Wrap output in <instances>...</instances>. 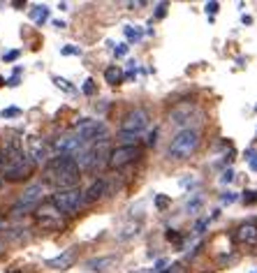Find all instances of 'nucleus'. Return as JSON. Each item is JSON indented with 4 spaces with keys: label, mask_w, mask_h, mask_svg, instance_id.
<instances>
[{
    "label": "nucleus",
    "mask_w": 257,
    "mask_h": 273,
    "mask_svg": "<svg viewBox=\"0 0 257 273\" xmlns=\"http://www.w3.org/2000/svg\"><path fill=\"white\" fill-rule=\"evenodd\" d=\"M195 111V104L192 102H181L178 107H174L170 111V123L174 125H183L185 120H190V113Z\"/></svg>",
    "instance_id": "nucleus-12"
},
{
    "label": "nucleus",
    "mask_w": 257,
    "mask_h": 273,
    "mask_svg": "<svg viewBox=\"0 0 257 273\" xmlns=\"http://www.w3.org/2000/svg\"><path fill=\"white\" fill-rule=\"evenodd\" d=\"M197 146H199V132L185 127V130H181V132L171 139L170 158L171 160H185V158H190V155L195 153Z\"/></svg>",
    "instance_id": "nucleus-2"
},
{
    "label": "nucleus",
    "mask_w": 257,
    "mask_h": 273,
    "mask_svg": "<svg viewBox=\"0 0 257 273\" xmlns=\"http://www.w3.org/2000/svg\"><path fill=\"white\" fill-rule=\"evenodd\" d=\"M79 162L70 155H56L47 165V181L58 190H70L79 181Z\"/></svg>",
    "instance_id": "nucleus-1"
},
{
    "label": "nucleus",
    "mask_w": 257,
    "mask_h": 273,
    "mask_svg": "<svg viewBox=\"0 0 257 273\" xmlns=\"http://www.w3.org/2000/svg\"><path fill=\"white\" fill-rule=\"evenodd\" d=\"M237 199V197H234V194L232 192H227V194H223V204H232V201Z\"/></svg>",
    "instance_id": "nucleus-32"
},
{
    "label": "nucleus",
    "mask_w": 257,
    "mask_h": 273,
    "mask_svg": "<svg viewBox=\"0 0 257 273\" xmlns=\"http://www.w3.org/2000/svg\"><path fill=\"white\" fill-rule=\"evenodd\" d=\"M137 158H139V148L132 146V144H128V146L114 148V151L109 153L107 165H109V169H121V167L130 165V162L137 160Z\"/></svg>",
    "instance_id": "nucleus-7"
},
{
    "label": "nucleus",
    "mask_w": 257,
    "mask_h": 273,
    "mask_svg": "<svg viewBox=\"0 0 257 273\" xmlns=\"http://www.w3.org/2000/svg\"><path fill=\"white\" fill-rule=\"evenodd\" d=\"M54 81H56V86H58V88H65V91H70V93L75 91V88L70 86V84H68V81H65V79H58V77H54Z\"/></svg>",
    "instance_id": "nucleus-22"
},
{
    "label": "nucleus",
    "mask_w": 257,
    "mask_h": 273,
    "mask_svg": "<svg viewBox=\"0 0 257 273\" xmlns=\"http://www.w3.org/2000/svg\"><path fill=\"white\" fill-rule=\"evenodd\" d=\"M35 215H37V222H40L42 227H51V229H63V220H61V211L49 201V204H44L42 208H37L35 211Z\"/></svg>",
    "instance_id": "nucleus-9"
},
{
    "label": "nucleus",
    "mask_w": 257,
    "mask_h": 273,
    "mask_svg": "<svg viewBox=\"0 0 257 273\" xmlns=\"http://www.w3.org/2000/svg\"><path fill=\"white\" fill-rule=\"evenodd\" d=\"M116 255H104V257H93V260H88L84 267H86V271H95V273H102L107 271V269H111L116 264Z\"/></svg>",
    "instance_id": "nucleus-13"
},
{
    "label": "nucleus",
    "mask_w": 257,
    "mask_h": 273,
    "mask_svg": "<svg viewBox=\"0 0 257 273\" xmlns=\"http://www.w3.org/2000/svg\"><path fill=\"white\" fill-rule=\"evenodd\" d=\"M44 192H47V187L42 185V183H35V185L26 187V190L21 192V197L16 199V204L12 206V213L21 215V211H30L33 206H37L42 201V197H44Z\"/></svg>",
    "instance_id": "nucleus-5"
},
{
    "label": "nucleus",
    "mask_w": 257,
    "mask_h": 273,
    "mask_svg": "<svg viewBox=\"0 0 257 273\" xmlns=\"http://www.w3.org/2000/svg\"><path fill=\"white\" fill-rule=\"evenodd\" d=\"M2 181H5V176H2V174H0V185H2Z\"/></svg>",
    "instance_id": "nucleus-38"
},
{
    "label": "nucleus",
    "mask_w": 257,
    "mask_h": 273,
    "mask_svg": "<svg viewBox=\"0 0 257 273\" xmlns=\"http://www.w3.org/2000/svg\"><path fill=\"white\" fill-rule=\"evenodd\" d=\"M163 273H178V271H163Z\"/></svg>",
    "instance_id": "nucleus-39"
},
{
    "label": "nucleus",
    "mask_w": 257,
    "mask_h": 273,
    "mask_svg": "<svg viewBox=\"0 0 257 273\" xmlns=\"http://www.w3.org/2000/svg\"><path fill=\"white\" fill-rule=\"evenodd\" d=\"M234 239H237L239 243H244V246H255V243H257V225H255V222L239 225Z\"/></svg>",
    "instance_id": "nucleus-11"
},
{
    "label": "nucleus",
    "mask_w": 257,
    "mask_h": 273,
    "mask_svg": "<svg viewBox=\"0 0 257 273\" xmlns=\"http://www.w3.org/2000/svg\"><path fill=\"white\" fill-rule=\"evenodd\" d=\"M123 77H125L123 70H121V67H116V65H111V67L104 70V81H107L109 86H118V84L123 81Z\"/></svg>",
    "instance_id": "nucleus-17"
},
{
    "label": "nucleus",
    "mask_w": 257,
    "mask_h": 273,
    "mask_svg": "<svg viewBox=\"0 0 257 273\" xmlns=\"http://www.w3.org/2000/svg\"><path fill=\"white\" fill-rule=\"evenodd\" d=\"M61 54H65V56H79L82 51H79V49H75V47H63Z\"/></svg>",
    "instance_id": "nucleus-24"
},
{
    "label": "nucleus",
    "mask_w": 257,
    "mask_h": 273,
    "mask_svg": "<svg viewBox=\"0 0 257 273\" xmlns=\"http://www.w3.org/2000/svg\"><path fill=\"white\" fill-rule=\"evenodd\" d=\"M19 109L16 107H9V109H5V111H2V116H5V118H12V116H19Z\"/></svg>",
    "instance_id": "nucleus-27"
},
{
    "label": "nucleus",
    "mask_w": 257,
    "mask_h": 273,
    "mask_svg": "<svg viewBox=\"0 0 257 273\" xmlns=\"http://www.w3.org/2000/svg\"><path fill=\"white\" fill-rule=\"evenodd\" d=\"M199 206H202V199H199V197H195V201H188L185 211H188V213H195V211H197Z\"/></svg>",
    "instance_id": "nucleus-21"
},
{
    "label": "nucleus",
    "mask_w": 257,
    "mask_h": 273,
    "mask_svg": "<svg viewBox=\"0 0 257 273\" xmlns=\"http://www.w3.org/2000/svg\"><path fill=\"white\" fill-rule=\"evenodd\" d=\"M165 236H167V241H170V243H181V234L176 232V229H167V234H165Z\"/></svg>",
    "instance_id": "nucleus-20"
},
{
    "label": "nucleus",
    "mask_w": 257,
    "mask_h": 273,
    "mask_svg": "<svg viewBox=\"0 0 257 273\" xmlns=\"http://www.w3.org/2000/svg\"><path fill=\"white\" fill-rule=\"evenodd\" d=\"M30 19L35 21V23H44V21L49 19V9L44 5H37L30 9Z\"/></svg>",
    "instance_id": "nucleus-18"
},
{
    "label": "nucleus",
    "mask_w": 257,
    "mask_h": 273,
    "mask_svg": "<svg viewBox=\"0 0 257 273\" xmlns=\"http://www.w3.org/2000/svg\"><path fill=\"white\" fill-rule=\"evenodd\" d=\"M206 227H209V218L199 220V222H197V227H195V232H197V234H202L204 229H206Z\"/></svg>",
    "instance_id": "nucleus-25"
},
{
    "label": "nucleus",
    "mask_w": 257,
    "mask_h": 273,
    "mask_svg": "<svg viewBox=\"0 0 257 273\" xmlns=\"http://www.w3.org/2000/svg\"><path fill=\"white\" fill-rule=\"evenodd\" d=\"M0 86H5V79H2V77H0Z\"/></svg>",
    "instance_id": "nucleus-37"
},
{
    "label": "nucleus",
    "mask_w": 257,
    "mask_h": 273,
    "mask_svg": "<svg viewBox=\"0 0 257 273\" xmlns=\"http://www.w3.org/2000/svg\"><path fill=\"white\" fill-rule=\"evenodd\" d=\"M28 158H30L35 165H42V162L49 158L47 144L42 139H37V137H30V139H28Z\"/></svg>",
    "instance_id": "nucleus-10"
},
{
    "label": "nucleus",
    "mask_w": 257,
    "mask_h": 273,
    "mask_svg": "<svg viewBox=\"0 0 257 273\" xmlns=\"http://www.w3.org/2000/svg\"><path fill=\"white\" fill-rule=\"evenodd\" d=\"M84 93H86V95H93V93H95L93 79H88V81H86V84H84Z\"/></svg>",
    "instance_id": "nucleus-26"
},
{
    "label": "nucleus",
    "mask_w": 257,
    "mask_h": 273,
    "mask_svg": "<svg viewBox=\"0 0 257 273\" xmlns=\"http://www.w3.org/2000/svg\"><path fill=\"white\" fill-rule=\"evenodd\" d=\"M12 273H21V271H12Z\"/></svg>",
    "instance_id": "nucleus-40"
},
{
    "label": "nucleus",
    "mask_w": 257,
    "mask_h": 273,
    "mask_svg": "<svg viewBox=\"0 0 257 273\" xmlns=\"http://www.w3.org/2000/svg\"><path fill=\"white\" fill-rule=\"evenodd\" d=\"M232 179H234V174H232V172H225V174H223V179H220V181H223V183H230Z\"/></svg>",
    "instance_id": "nucleus-34"
},
{
    "label": "nucleus",
    "mask_w": 257,
    "mask_h": 273,
    "mask_svg": "<svg viewBox=\"0 0 257 273\" xmlns=\"http://www.w3.org/2000/svg\"><path fill=\"white\" fill-rule=\"evenodd\" d=\"M142 232V222L139 220H130L128 225H123L121 229H118V234H116V239L118 241H128V239H132V236H137V234Z\"/></svg>",
    "instance_id": "nucleus-16"
},
{
    "label": "nucleus",
    "mask_w": 257,
    "mask_h": 273,
    "mask_svg": "<svg viewBox=\"0 0 257 273\" xmlns=\"http://www.w3.org/2000/svg\"><path fill=\"white\" fill-rule=\"evenodd\" d=\"M146 127H149V113L144 111V109H132L121 120V132H125V134H137L139 137Z\"/></svg>",
    "instance_id": "nucleus-6"
},
{
    "label": "nucleus",
    "mask_w": 257,
    "mask_h": 273,
    "mask_svg": "<svg viewBox=\"0 0 257 273\" xmlns=\"http://www.w3.org/2000/svg\"><path fill=\"white\" fill-rule=\"evenodd\" d=\"M72 262H75V253H72V250H65L61 257H54V260H49L47 264L51 269H56V271H65V269L72 267Z\"/></svg>",
    "instance_id": "nucleus-15"
},
{
    "label": "nucleus",
    "mask_w": 257,
    "mask_h": 273,
    "mask_svg": "<svg viewBox=\"0 0 257 273\" xmlns=\"http://www.w3.org/2000/svg\"><path fill=\"white\" fill-rule=\"evenodd\" d=\"M128 54V44H118V49H116V56H125Z\"/></svg>",
    "instance_id": "nucleus-30"
},
{
    "label": "nucleus",
    "mask_w": 257,
    "mask_h": 273,
    "mask_svg": "<svg viewBox=\"0 0 257 273\" xmlns=\"http://www.w3.org/2000/svg\"><path fill=\"white\" fill-rule=\"evenodd\" d=\"M244 201H246V204H255V201H257V192H246Z\"/></svg>",
    "instance_id": "nucleus-28"
},
{
    "label": "nucleus",
    "mask_w": 257,
    "mask_h": 273,
    "mask_svg": "<svg viewBox=\"0 0 257 273\" xmlns=\"http://www.w3.org/2000/svg\"><path fill=\"white\" fill-rule=\"evenodd\" d=\"M216 12H218V2H206V14H211V16H213Z\"/></svg>",
    "instance_id": "nucleus-29"
},
{
    "label": "nucleus",
    "mask_w": 257,
    "mask_h": 273,
    "mask_svg": "<svg viewBox=\"0 0 257 273\" xmlns=\"http://www.w3.org/2000/svg\"><path fill=\"white\" fill-rule=\"evenodd\" d=\"M16 56H19V51H9V54H5V60L9 63V60H16Z\"/></svg>",
    "instance_id": "nucleus-35"
},
{
    "label": "nucleus",
    "mask_w": 257,
    "mask_h": 273,
    "mask_svg": "<svg viewBox=\"0 0 257 273\" xmlns=\"http://www.w3.org/2000/svg\"><path fill=\"white\" fill-rule=\"evenodd\" d=\"M75 137H79L84 144H97V139L107 141V127H104L102 120L84 118V120H79V123L75 125Z\"/></svg>",
    "instance_id": "nucleus-4"
},
{
    "label": "nucleus",
    "mask_w": 257,
    "mask_h": 273,
    "mask_svg": "<svg viewBox=\"0 0 257 273\" xmlns=\"http://www.w3.org/2000/svg\"><path fill=\"white\" fill-rule=\"evenodd\" d=\"M35 169V162L28 158V155H23L19 162H14V165H7V169L2 172V176H5V181H12V183H16V181H26L30 174H33Z\"/></svg>",
    "instance_id": "nucleus-8"
},
{
    "label": "nucleus",
    "mask_w": 257,
    "mask_h": 273,
    "mask_svg": "<svg viewBox=\"0 0 257 273\" xmlns=\"http://www.w3.org/2000/svg\"><path fill=\"white\" fill-rule=\"evenodd\" d=\"M104 190H107V181H104V179L93 181V183H90V187L84 192V201H86V204H95L97 199H102Z\"/></svg>",
    "instance_id": "nucleus-14"
},
{
    "label": "nucleus",
    "mask_w": 257,
    "mask_h": 273,
    "mask_svg": "<svg viewBox=\"0 0 257 273\" xmlns=\"http://www.w3.org/2000/svg\"><path fill=\"white\" fill-rule=\"evenodd\" d=\"M165 12H167V2H158V7H156V16H158V19H163Z\"/></svg>",
    "instance_id": "nucleus-23"
},
{
    "label": "nucleus",
    "mask_w": 257,
    "mask_h": 273,
    "mask_svg": "<svg viewBox=\"0 0 257 273\" xmlns=\"http://www.w3.org/2000/svg\"><path fill=\"white\" fill-rule=\"evenodd\" d=\"M51 204H54L61 213L75 215L77 211L86 204V201H84V192H82V190L70 187V190H56V192L51 194Z\"/></svg>",
    "instance_id": "nucleus-3"
},
{
    "label": "nucleus",
    "mask_w": 257,
    "mask_h": 273,
    "mask_svg": "<svg viewBox=\"0 0 257 273\" xmlns=\"http://www.w3.org/2000/svg\"><path fill=\"white\" fill-rule=\"evenodd\" d=\"M156 137H158V132H156V130H153V132L149 134V139H146V144H149V146H153V144H156Z\"/></svg>",
    "instance_id": "nucleus-33"
},
{
    "label": "nucleus",
    "mask_w": 257,
    "mask_h": 273,
    "mask_svg": "<svg viewBox=\"0 0 257 273\" xmlns=\"http://www.w3.org/2000/svg\"><path fill=\"white\" fill-rule=\"evenodd\" d=\"M142 30H139V28H132V26H125V37H128V40H142Z\"/></svg>",
    "instance_id": "nucleus-19"
},
{
    "label": "nucleus",
    "mask_w": 257,
    "mask_h": 273,
    "mask_svg": "<svg viewBox=\"0 0 257 273\" xmlns=\"http://www.w3.org/2000/svg\"><path fill=\"white\" fill-rule=\"evenodd\" d=\"M251 169H253V172H257V158H253V160H251Z\"/></svg>",
    "instance_id": "nucleus-36"
},
{
    "label": "nucleus",
    "mask_w": 257,
    "mask_h": 273,
    "mask_svg": "<svg viewBox=\"0 0 257 273\" xmlns=\"http://www.w3.org/2000/svg\"><path fill=\"white\" fill-rule=\"evenodd\" d=\"M156 204H158V208H165V206H167V197H163V194H160V197L156 199Z\"/></svg>",
    "instance_id": "nucleus-31"
}]
</instances>
